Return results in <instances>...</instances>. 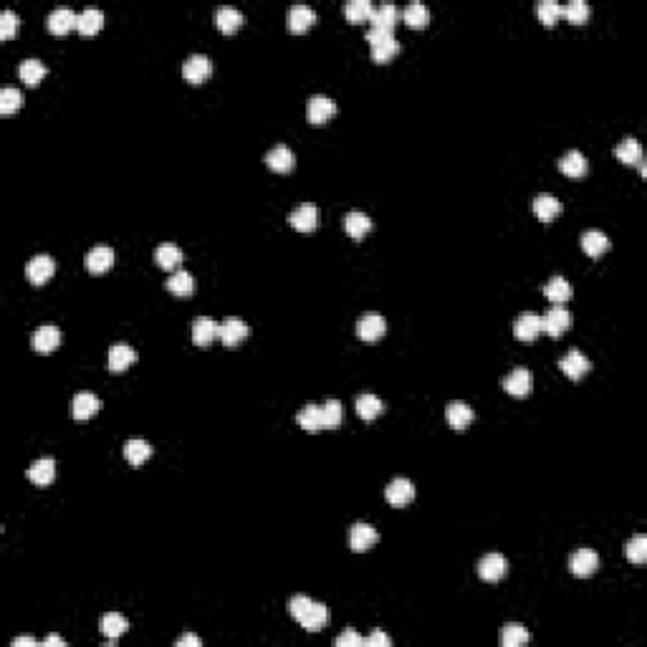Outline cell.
<instances>
[{"mask_svg":"<svg viewBox=\"0 0 647 647\" xmlns=\"http://www.w3.org/2000/svg\"><path fill=\"white\" fill-rule=\"evenodd\" d=\"M30 344H33L36 351H41V354H49V351H54L56 346L61 344V332L54 327V324H43V327H38L36 332H33Z\"/></svg>","mask_w":647,"mask_h":647,"instance_id":"15","label":"cell"},{"mask_svg":"<svg viewBox=\"0 0 647 647\" xmlns=\"http://www.w3.org/2000/svg\"><path fill=\"white\" fill-rule=\"evenodd\" d=\"M321 415H324V428L327 430H337L344 420V407L339 399H327L324 407H321Z\"/></svg>","mask_w":647,"mask_h":647,"instance_id":"48","label":"cell"},{"mask_svg":"<svg viewBox=\"0 0 647 647\" xmlns=\"http://www.w3.org/2000/svg\"><path fill=\"white\" fill-rule=\"evenodd\" d=\"M150 455H152V445L147 440H142V437H132V440H127V445H124V458H127L134 468H140Z\"/></svg>","mask_w":647,"mask_h":647,"instance_id":"38","label":"cell"},{"mask_svg":"<svg viewBox=\"0 0 647 647\" xmlns=\"http://www.w3.org/2000/svg\"><path fill=\"white\" fill-rule=\"evenodd\" d=\"M533 212H536L538 220H544V223H551V220L557 218L559 212H562V202H559L554 195H536L533 198Z\"/></svg>","mask_w":647,"mask_h":647,"instance_id":"25","label":"cell"},{"mask_svg":"<svg viewBox=\"0 0 647 647\" xmlns=\"http://www.w3.org/2000/svg\"><path fill=\"white\" fill-rule=\"evenodd\" d=\"M13 645H16V647H20V645L33 647V645H38V642H36V637H16V640H13Z\"/></svg>","mask_w":647,"mask_h":647,"instance_id":"57","label":"cell"},{"mask_svg":"<svg viewBox=\"0 0 647 647\" xmlns=\"http://www.w3.org/2000/svg\"><path fill=\"white\" fill-rule=\"evenodd\" d=\"M129 629V622L127 617H121L119 612H107L102 617V635L109 637V640H116V637H121L124 632Z\"/></svg>","mask_w":647,"mask_h":647,"instance_id":"40","label":"cell"},{"mask_svg":"<svg viewBox=\"0 0 647 647\" xmlns=\"http://www.w3.org/2000/svg\"><path fill=\"white\" fill-rule=\"evenodd\" d=\"M610 246H612L610 238L602 230H584L581 233V248H584L587 255H592V258H599L602 253H607Z\"/></svg>","mask_w":647,"mask_h":647,"instance_id":"24","label":"cell"},{"mask_svg":"<svg viewBox=\"0 0 647 647\" xmlns=\"http://www.w3.org/2000/svg\"><path fill=\"white\" fill-rule=\"evenodd\" d=\"M508 572V562L503 554H485L483 559L478 562V574L483 581H501Z\"/></svg>","mask_w":647,"mask_h":647,"instance_id":"8","label":"cell"},{"mask_svg":"<svg viewBox=\"0 0 647 647\" xmlns=\"http://www.w3.org/2000/svg\"><path fill=\"white\" fill-rule=\"evenodd\" d=\"M364 645H367V647H389V645H392V637H389L385 629H375V632H372V635L364 640Z\"/></svg>","mask_w":647,"mask_h":647,"instance_id":"54","label":"cell"},{"mask_svg":"<svg viewBox=\"0 0 647 647\" xmlns=\"http://www.w3.org/2000/svg\"><path fill=\"white\" fill-rule=\"evenodd\" d=\"M202 642H200L198 635H180L177 637V647H200Z\"/></svg>","mask_w":647,"mask_h":647,"instance_id":"55","label":"cell"},{"mask_svg":"<svg viewBox=\"0 0 647 647\" xmlns=\"http://www.w3.org/2000/svg\"><path fill=\"white\" fill-rule=\"evenodd\" d=\"M402 20H405L407 25H412V28H425V25L430 23V8L425 6V3H410V6L402 11Z\"/></svg>","mask_w":647,"mask_h":647,"instance_id":"42","label":"cell"},{"mask_svg":"<svg viewBox=\"0 0 647 647\" xmlns=\"http://www.w3.org/2000/svg\"><path fill=\"white\" fill-rule=\"evenodd\" d=\"M569 327H572V314H569L564 306H559V303H554V306L541 316V329L554 339L562 337L564 332H569Z\"/></svg>","mask_w":647,"mask_h":647,"instance_id":"2","label":"cell"},{"mask_svg":"<svg viewBox=\"0 0 647 647\" xmlns=\"http://www.w3.org/2000/svg\"><path fill=\"white\" fill-rule=\"evenodd\" d=\"M380 541V533H377L375 526L369 524H354L349 528V546L351 551H367Z\"/></svg>","mask_w":647,"mask_h":647,"instance_id":"13","label":"cell"},{"mask_svg":"<svg viewBox=\"0 0 647 647\" xmlns=\"http://www.w3.org/2000/svg\"><path fill=\"white\" fill-rule=\"evenodd\" d=\"M212 339H218V324L210 316H198L193 321V341L198 346H207Z\"/></svg>","mask_w":647,"mask_h":647,"instance_id":"27","label":"cell"},{"mask_svg":"<svg viewBox=\"0 0 647 647\" xmlns=\"http://www.w3.org/2000/svg\"><path fill=\"white\" fill-rule=\"evenodd\" d=\"M84 263L91 273H107L111 268V263H114V250L109 246H97V248H91L86 253Z\"/></svg>","mask_w":647,"mask_h":647,"instance_id":"19","label":"cell"},{"mask_svg":"<svg viewBox=\"0 0 647 647\" xmlns=\"http://www.w3.org/2000/svg\"><path fill=\"white\" fill-rule=\"evenodd\" d=\"M298 622H301V627L306 629V632H319V629H324L329 622V607L321 605V602H314V605L309 607V612H306Z\"/></svg>","mask_w":647,"mask_h":647,"instance_id":"26","label":"cell"},{"mask_svg":"<svg viewBox=\"0 0 647 647\" xmlns=\"http://www.w3.org/2000/svg\"><path fill=\"white\" fill-rule=\"evenodd\" d=\"M369 23L372 28H380V30H392L394 23H397V8L392 3H382V6L372 8V16H369Z\"/></svg>","mask_w":647,"mask_h":647,"instance_id":"29","label":"cell"},{"mask_svg":"<svg viewBox=\"0 0 647 647\" xmlns=\"http://www.w3.org/2000/svg\"><path fill=\"white\" fill-rule=\"evenodd\" d=\"M541 332H544V329H541V316L533 314V311H526V314H521L519 319L514 321V334H516V339H521V341H533Z\"/></svg>","mask_w":647,"mask_h":647,"instance_id":"14","label":"cell"},{"mask_svg":"<svg viewBox=\"0 0 647 647\" xmlns=\"http://www.w3.org/2000/svg\"><path fill=\"white\" fill-rule=\"evenodd\" d=\"M289 30H294V33H303L306 28H311L316 20V11L311 6H303V3H298V6H291L289 8Z\"/></svg>","mask_w":647,"mask_h":647,"instance_id":"16","label":"cell"},{"mask_svg":"<svg viewBox=\"0 0 647 647\" xmlns=\"http://www.w3.org/2000/svg\"><path fill=\"white\" fill-rule=\"evenodd\" d=\"M46 25H49L51 33H56V36H64V33H68L73 25H79V16H76L71 8L61 6V8H54V11L49 13Z\"/></svg>","mask_w":647,"mask_h":647,"instance_id":"9","label":"cell"},{"mask_svg":"<svg viewBox=\"0 0 647 647\" xmlns=\"http://www.w3.org/2000/svg\"><path fill=\"white\" fill-rule=\"evenodd\" d=\"M298 425H301L306 433H316V430H324V415H321L319 405H306L298 412Z\"/></svg>","mask_w":647,"mask_h":647,"instance_id":"43","label":"cell"},{"mask_svg":"<svg viewBox=\"0 0 647 647\" xmlns=\"http://www.w3.org/2000/svg\"><path fill=\"white\" fill-rule=\"evenodd\" d=\"M531 387H533V375L524 367H516L514 372L503 380V389H506L508 394H514V397H526V394L531 392Z\"/></svg>","mask_w":647,"mask_h":647,"instance_id":"11","label":"cell"},{"mask_svg":"<svg viewBox=\"0 0 647 647\" xmlns=\"http://www.w3.org/2000/svg\"><path fill=\"white\" fill-rule=\"evenodd\" d=\"M155 260H157V266L164 268V271H175V268L182 263V250L177 248L175 243H162V246L155 250Z\"/></svg>","mask_w":647,"mask_h":647,"instance_id":"36","label":"cell"},{"mask_svg":"<svg viewBox=\"0 0 647 647\" xmlns=\"http://www.w3.org/2000/svg\"><path fill=\"white\" fill-rule=\"evenodd\" d=\"M385 498H387L392 506H407V503L415 498V485H412V480H407V478H394L392 483L387 485V490H385Z\"/></svg>","mask_w":647,"mask_h":647,"instance_id":"18","label":"cell"},{"mask_svg":"<svg viewBox=\"0 0 647 647\" xmlns=\"http://www.w3.org/2000/svg\"><path fill=\"white\" fill-rule=\"evenodd\" d=\"M266 164L273 169V172H291V169H294V164H296V157H294L291 147L276 145L266 155Z\"/></svg>","mask_w":647,"mask_h":647,"instance_id":"23","label":"cell"},{"mask_svg":"<svg viewBox=\"0 0 647 647\" xmlns=\"http://www.w3.org/2000/svg\"><path fill=\"white\" fill-rule=\"evenodd\" d=\"M56 478V460L54 458H38L30 463L28 468V480L36 485H49Z\"/></svg>","mask_w":647,"mask_h":647,"instance_id":"17","label":"cell"},{"mask_svg":"<svg viewBox=\"0 0 647 647\" xmlns=\"http://www.w3.org/2000/svg\"><path fill=\"white\" fill-rule=\"evenodd\" d=\"M599 567V554L594 549H576L572 557H569V569H572V574L574 576H589L594 574Z\"/></svg>","mask_w":647,"mask_h":647,"instance_id":"7","label":"cell"},{"mask_svg":"<svg viewBox=\"0 0 647 647\" xmlns=\"http://www.w3.org/2000/svg\"><path fill=\"white\" fill-rule=\"evenodd\" d=\"M528 640H531L528 629L519 622H508L506 627L501 629V645L503 647H521V645H526Z\"/></svg>","mask_w":647,"mask_h":647,"instance_id":"41","label":"cell"},{"mask_svg":"<svg viewBox=\"0 0 647 647\" xmlns=\"http://www.w3.org/2000/svg\"><path fill=\"white\" fill-rule=\"evenodd\" d=\"M344 230H346V236H351L354 241H359V238H364L369 230H372V220H369V215H364V212H359V210L346 212Z\"/></svg>","mask_w":647,"mask_h":647,"instance_id":"35","label":"cell"},{"mask_svg":"<svg viewBox=\"0 0 647 647\" xmlns=\"http://www.w3.org/2000/svg\"><path fill=\"white\" fill-rule=\"evenodd\" d=\"M137 362V351L129 344H114L109 349V369L111 372H124Z\"/></svg>","mask_w":647,"mask_h":647,"instance_id":"30","label":"cell"},{"mask_svg":"<svg viewBox=\"0 0 647 647\" xmlns=\"http://www.w3.org/2000/svg\"><path fill=\"white\" fill-rule=\"evenodd\" d=\"M311 605H314V599L306 597V594H296V597H291V599H289V612H291V617L301 619L303 615L309 612Z\"/></svg>","mask_w":647,"mask_h":647,"instance_id":"51","label":"cell"},{"mask_svg":"<svg viewBox=\"0 0 647 647\" xmlns=\"http://www.w3.org/2000/svg\"><path fill=\"white\" fill-rule=\"evenodd\" d=\"M16 28H18V16L13 11H3L0 13V38H11L13 33H16Z\"/></svg>","mask_w":647,"mask_h":647,"instance_id":"52","label":"cell"},{"mask_svg":"<svg viewBox=\"0 0 647 647\" xmlns=\"http://www.w3.org/2000/svg\"><path fill=\"white\" fill-rule=\"evenodd\" d=\"M385 332H387V321H385V316L375 314V311H369L357 321V337L362 341H377V339L385 337Z\"/></svg>","mask_w":647,"mask_h":647,"instance_id":"6","label":"cell"},{"mask_svg":"<svg viewBox=\"0 0 647 647\" xmlns=\"http://www.w3.org/2000/svg\"><path fill=\"white\" fill-rule=\"evenodd\" d=\"M562 16H567L569 23H587V18L592 16V8L584 3V0H569L567 6H562Z\"/></svg>","mask_w":647,"mask_h":647,"instance_id":"45","label":"cell"},{"mask_svg":"<svg viewBox=\"0 0 647 647\" xmlns=\"http://www.w3.org/2000/svg\"><path fill=\"white\" fill-rule=\"evenodd\" d=\"M46 73H49V66L38 59H25V61H20V66H18L20 81H25L28 86H36Z\"/></svg>","mask_w":647,"mask_h":647,"instance_id":"34","label":"cell"},{"mask_svg":"<svg viewBox=\"0 0 647 647\" xmlns=\"http://www.w3.org/2000/svg\"><path fill=\"white\" fill-rule=\"evenodd\" d=\"M354 405H357V415H359L362 420H375V418H380L382 410H385V405H382V399L377 397V394H372V392L359 394Z\"/></svg>","mask_w":647,"mask_h":647,"instance_id":"37","label":"cell"},{"mask_svg":"<svg viewBox=\"0 0 647 647\" xmlns=\"http://www.w3.org/2000/svg\"><path fill=\"white\" fill-rule=\"evenodd\" d=\"M102 25H104V13L99 11V8H86V11H81L79 25H76V28H79L84 36H94Z\"/></svg>","mask_w":647,"mask_h":647,"instance_id":"44","label":"cell"},{"mask_svg":"<svg viewBox=\"0 0 647 647\" xmlns=\"http://www.w3.org/2000/svg\"><path fill=\"white\" fill-rule=\"evenodd\" d=\"M367 41L372 46V59L377 64H387L394 56L399 54V43L392 36V30H380V28H369L367 30Z\"/></svg>","mask_w":647,"mask_h":647,"instance_id":"1","label":"cell"},{"mask_svg":"<svg viewBox=\"0 0 647 647\" xmlns=\"http://www.w3.org/2000/svg\"><path fill=\"white\" fill-rule=\"evenodd\" d=\"M210 73H212V61L205 54H193L182 64V76L190 84H202V81L210 79Z\"/></svg>","mask_w":647,"mask_h":647,"instance_id":"3","label":"cell"},{"mask_svg":"<svg viewBox=\"0 0 647 647\" xmlns=\"http://www.w3.org/2000/svg\"><path fill=\"white\" fill-rule=\"evenodd\" d=\"M536 13L544 25H554L559 18H562V6H559L557 0H541L536 6Z\"/></svg>","mask_w":647,"mask_h":647,"instance_id":"50","label":"cell"},{"mask_svg":"<svg viewBox=\"0 0 647 647\" xmlns=\"http://www.w3.org/2000/svg\"><path fill=\"white\" fill-rule=\"evenodd\" d=\"M544 294L551 303H559V306H562V303H567L569 298H572V284H569L564 276H554V279L546 281Z\"/></svg>","mask_w":647,"mask_h":647,"instance_id":"32","label":"cell"},{"mask_svg":"<svg viewBox=\"0 0 647 647\" xmlns=\"http://www.w3.org/2000/svg\"><path fill=\"white\" fill-rule=\"evenodd\" d=\"M248 334H250V327L243 319H236V316H230V319H225L223 324H218V339L225 346H238Z\"/></svg>","mask_w":647,"mask_h":647,"instance_id":"5","label":"cell"},{"mask_svg":"<svg viewBox=\"0 0 647 647\" xmlns=\"http://www.w3.org/2000/svg\"><path fill=\"white\" fill-rule=\"evenodd\" d=\"M243 13L238 11V8L233 6H220L218 11H215V25H218L223 33H233V30H238L243 25Z\"/></svg>","mask_w":647,"mask_h":647,"instance_id":"31","label":"cell"},{"mask_svg":"<svg viewBox=\"0 0 647 647\" xmlns=\"http://www.w3.org/2000/svg\"><path fill=\"white\" fill-rule=\"evenodd\" d=\"M445 418H448V423L453 430H466L468 425L473 423V418H476V412H473V407L468 405V402L455 399V402H450L448 405V410H445Z\"/></svg>","mask_w":647,"mask_h":647,"instance_id":"20","label":"cell"},{"mask_svg":"<svg viewBox=\"0 0 647 647\" xmlns=\"http://www.w3.org/2000/svg\"><path fill=\"white\" fill-rule=\"evenodd\" d=\"M289 223L301 233H311L319 225V210H316V205H301L289 215Z\"/></svg>","mask_w":647,"mask_h":647,"instance_id":"22","label":"cell"},{"mask_svg":"<svg viewBox=\"0 0 647 647\" xmlns=\"http://www.w3.org/2000/svg\"><path fill=\"white\" fill-rule=\"evenodd\" d=\"M337 647H364V637L357 635L354 629H346L337 637Z\"/></svg>","mask_w":647,"mask_h":647,"instance_id":"53","label":"cell"},{"mask_svg":"<svg viewBox=\"0 0 647 647\" xmlns=\"http://www.w3.org/2000/svg\"><path fill=\"white\" fill-rule=\"evenodd\" d=\"M372 3L369 0H349L344 6V16L349 23H364V20H369V16H372Z\"/></svg>","mask_w":647,"mask_h":647,"instance_id":"46","label":"cell"},{"mask_svg":"<svg viewBox=\"0 0 647 647\" xmlns=\"http://www.w3.org/2000/svg\"><path fill=\"white\" fill-rule=\"evenodd\" d=\"M615 155H617V159L624 164H640L642 162V147L635 137H624V140L615 147Z\"/></svg>","mask_w":647,"mask_h":647,"instance_id":"39","label":"cell"},{"mask_svg":"<svg viewBox=\"0 0 647 647\" xmlns=\"http://www.w3.org/2000/svg\"><path fill=\"white\" fill-rule=\"evenodd\" d=\"M587 157L581 155L579 150H569L562 159H559V169H562L567 177H581L587 175Z\"/></svg>","mask_w":647,"mask_h":647,"instance_id":"28","label":"cell"},{"mask_svg":"<svg viewBox=\"0 0 647 647\" xmlns=\"http://www.w3.org/2000/svg\"><path fill=\"white\" fill-rule=\"evenodd\" d=\"M54 271H56L54 258H51V255H46V253L33 255V258L25 263V276H28L30 284H36V286L46 284V281L54 276Z\"/></svg>","mask_w":647,"mask_h":647,"instance_id":"4","label":"cell"},{"mask_svg":"<svg viewBox=\"0 0 647 647\" xmlns=\"http://www.w3.org/2000/svg\"><path fill=\"white\" fill-rule=\"evenodd\" d=\"M624 557H627L632 564H645L647 562V536L637 533V536L629 538L627 546H624Z\"/></svg>","mask_w":647,"mask_h":647,"instance_id":"49","label":"cell"},{"mask_svg":"<svg viewBox=\"0 0 647 647\" xmlns=\"http://www.w3.org/2000/svg\"><path fill=\"white\" fill-rule=\"evenodd\" d=\"M334 114H337V104H334L329 97H324V94H316V97H311L309 104H306V116H309L311 124H324V121H329Z\"/></svg>","mask_w":647,"mask_h":647,"instance_id":"10","label":"cell"},{"mask_svg":"<svg viewBox=\"0 0 647 647\" xmlns=\"http://www.w3.org/2000/svg\"><path fill=\"white\" fill-rule=\"evenodd\" d=\"M167 291L169 294H175V296H190L195 291L193 273L185 271V268H177V271L167 279Z\"/></svg>","mask_w":647,"mask_h":647,"instance_id":"33","label":"cell"},{"mask_svg":"<svg viewBox=\"0 0 647 647\" xmlns=\"http://www.w3.org/2000/svg\"><path fill=\"white\" fill-rule=\"evenodd\" d=\"M25 97L20 94V89H16V86H6V89L0 91V111L3 114H13V111H18L20 107H23Z\"/></svg>","mask_w":647,"mask_h":647,"instance_id":"47","label":"cell"},{"mask_svg":"<svg viewBox=\"0 0 647 647\" xmlns=\"http://www.w3.org/2000/svg\"><path fill=\"white\" fill-rule=\"evenodd\" d=\"M99 407H102V402H99V397L94 392H79L71 402V412H73V418L76 420L94 418V415L99 412Z\"/></svg>","mask_w":647,"mask_h":647,"instance_id":"21","label":"cell"},{"mask_svg":"<svg viewBox=\"0 0 647 647\" xmlns=\"http://www.w3.org/2000/svg\"><path fill=\"white\" fill-rule=\"evenodd\" d=\"M559 367H562V372L569 380H581L592 369V364H589V359L579 349H569L562 357V362H559Z\"/></svg>","mask_w":647,"mask_h":647,"instance_id":"12","label":"cell"},{"mask_svg":"<svg viewBox=\"0 0 647 647\" xmlns=\"http://www.w3.org/2000/svg\"><path fill=\"white\" fill-rule=\"evenodd\" d=\"M41 645H43V647H59V645L64 647V645H66V640H64L61 635H49L46 640L41 642Z\"/></svg>","mask_w":647,"mask_h":647,"instance_id":"56","label":"cell"}]
</instances>
